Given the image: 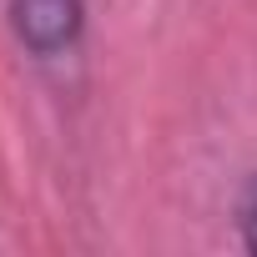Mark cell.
I'll return each instance as SVG.
<instances>
[{"instance_id": "6da1fadb", "label": "cell", "mask_w": 257, "mask_h": 257, "mask_svg": "<svg viewBox=\"0 0 257 257\" xmlns=\"http://www.w3.org/2000/svg\"><path fill=\"white\" fill-rule=\"evenodd\" d=\"M11 31L36 61H56L86 31V0H11Z\"/></svg>"}, {"instance_id": "7a4b0ae2", "label": "cell", "mask_w": 257, "mask_h": 257, "mask_svg": "<svg viewBox=\"0 0 257 257\" xmlns=\"http://www.w3.org/2000/svg\"><path fill=\"white\" fill-rule=\"evenodd\" d=\"M237 237H242V247L247 252H257V172L242 182V192H237Z\"/></svg>"}]
</instances>
